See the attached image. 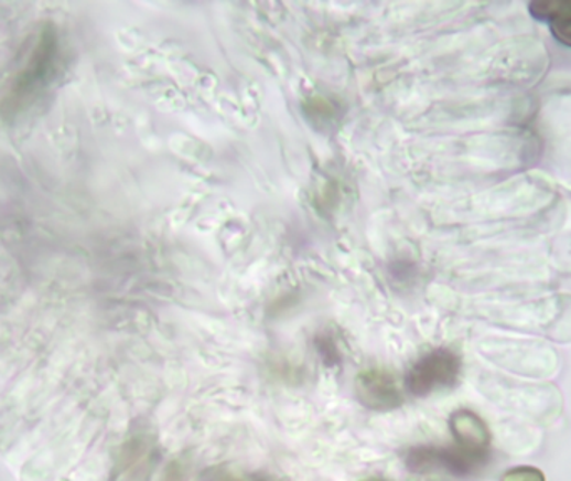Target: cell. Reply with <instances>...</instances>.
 Segmentation results:
<instances>
[{"instance_id": "ba28073f", "label": "cell", "mask_w": 571, "mask_h": 481, "mask_svg": "<svg viewBox=\"0 0 571 481\" xmlns=\"http://www.w3.org/2000/svg\"><path fill=\"white\" fill-rule=\"evenodd\" d=\"M204 481H288L284 478L272 477V474H251V477L238 478L235 474L223 470H213Z\"/></svg>"}, {"instance_id": "9c48e42d", "label": "cell", "mask_w": 571, "mask_h": 481, "mask_svg": "<svg viewBox=\"0 0 571 481\" xmlns=\"http://www.w3.org/2000/svg\"><path fill=\"white\" fill-rule=\"evenodd\" d=\"M502 481H547L545 474L538 468L518 467L506 471L502 477Z\"/></svg>"}, {"instance_id": "7a4b0ae2", "label": "cell", "mask_w": 571, "mask_h": 481, "mask_svg": "<svg viewBox=\"0 0 571 481\" xmlns=\"http://www.w3.org/2000/svg\"><path fill=\"white\" fill-rule=\"evenodd\" d=\"M492 458V450H472L454 447L420 445L410 448L405 455V464L411 473H446L454 478H472L478 474Z\"/></svg>"}, {"instance_id": "5b68a950", "label": "cell", "mask_w": 571, "mask_h": 481, "mask_svg": "<svg viewBox=\"0 0 571 481\" xmlns=\"http://www.w3.org/2000/svg\"><path fill=\"white\" fill-rule=\"evenodd\" d=\"M355 393L365 408L388 413L403 405L405 396L395 376L381 368H369L356 376Z\"/></svg>"}, {"instance_id": "30bf717a", "label": "cell", "mask_w": 571, "mask_h": 481, "mask_svg": "<svg viewBox=\"0 0 571 481\" xmlns=\"http://www.w3.org/2000/svg\"><path fill=\"white\" fill-rule=\"evenodd\" d=\"M363 481H388V480H385V478L371 477V478H366V480H363Z\"/></svg>"}, {"instance_id": "277c9868", "label": "cell", "mask_w": 571, "mask_h": 481, "mask_svg": "<svg viewBox=\"0 0 571 481\" xmlns=\"http://www.w3.org/2000/svg\"><path fill=\"white\" fill-rule=\"evenodd\" d=\"M161 461L158 435L149 425H139L122 445L114 481H151Z\"/></svg>"}, {"instance_id": "8992f818", "label": "cell", "mask_w": 571, "mask_h": 481, "mask_svg": "<svg viewBox=\"0 0 571 481\" xmlns=\"http://www.w3.org/2000/svg\"><path fill=\"white\" fill-rule=\"evenodd\" d=\"M450 430L454 441L462 447L472 448V450H489L492 435L485 421L476 413L470 409L454 411L450 416Z\"/></svg>"}, {"instance_id": "3957f363", "label": "cell", "mask_w": 571, "mask_h": 481, "mask_svg": "<svg viewBox=\"0 0 571 481\" xmlns=\"http://www.w3.org/2000/svg\"><path fill=\"white\" fill-rule=\"evenodd\" d=\"M462 373V360L448 348H437L421 356L407 373L408 392L417 398H427L440 389L453 388Z\"/></svg>"}, {"instance_id": "52a82bcc", "label": "cell", "mask_w": 571, "mask_h": 481, "mask_svg": "<svg viewBox=\"0 0 571 481\" xmlns=\"http://www.w3.org/2000/svg\"><path fill=\"white\" fill-rule=\"evenodd\" d=\"M530 9L535 18L550 22L551 32L561 44L571 47V2H538Z\"/></svg>"}, {"instance_id": "6da1fadb", "label": "cell", "mask_w": 571, "mask_h": 481, "mask_svg": "<svg viewBox=\"0 0 571 481\" xmlns=\"http://www.w3.org/2000/svg\"><path fill=\"white\" fill-rule=\"evenodd\" d=\"M60 66V35L54 25H45L25 52L21 67L15 71L11 86L0 104L2 116L15 117L31 107L51 86Z\"/></svg>"}]
</instances>
